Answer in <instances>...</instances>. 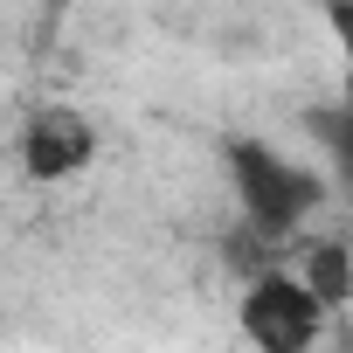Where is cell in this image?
<instances>
[{"label":"cell","instance_id":"cell-5","mask_svg":"<svg viewBox=\"0 0 353 353\" xmlns=\"http://www.w3.org/2000/svg\"><path fill=\"white\" fill-rule=\"evenodd\" d=\"M312 139L325 145L339 188H353V97H339L332 111H312Z\"/></svg>","mask_w":353,"mask_h":353},{"label":"cell","instance_id":"cell-7","mask_svg":"<svg viewBox=\"0 0 353 353\" xmlns=\"http://www.w3.org/2000/svg\"><path fill=\"white\" fill-rule=\"evenodd\" d=\"M49 8H63V0H49Z\"/></svg>","mask_w":353,"mask_h":353},{"label":"cell","instance_id":"cell-3","mask_svg":"<svg viewBox=\"0 0 353 353\" xmlns=\"http://www.w3.org/2000/svg\"><path fill=\"white\" fill-rule=\"evenodd\" d=\"M90 152H97V125L83 111H70V104H42L21 125V173L35 188H56V181H70V173H83Z\"/></svg>","mask_w":353,"mask_h":353},{"label":"cell","instance_id":"cell-6","mask_svg":"<svg viewBox=\"0 0 353 353\" xmlns=\"http://www.w3.org/2000/svg\"><path fill=\"white\" fill-rule=\"evenodd\" d=\"M325 28H332V42H339V70H346V83H339V97H353V0H325Z\"/></svg>","mask_w":353,"mask_h":353},{"label":"cell","instance_id":"cell-2","mask_svg":"<svg viewBox=\"0 0 353 353\" xmlns=\"http://www.w3.org/2000/svg\"><path fill=\"white\" fill-rule=\"evenodd\" d=\"M325 305L312 298V284L298 270H277L263 263L250 284H243V332L263 346V353H305L319 332H325Z\"/></svg>","mask_w":353,"mask_h":353},{"label":"cell","instance_id":"cell-1","mask_svg":"<svg viewBox=\"0 0 353 353\" xmlns=\"http://www.w3.org/2000/svg\"><path fill=\"white\" fill-rule=\"evenodd\" d=\"M229 188H236V208H243V229L263 236L270 250L277 243H298L305 222L319 215L325 201V181L312 166L284 159L277 145L263 139H229Z\"/></svg>","mask_w":353,"mask_h":353},{"label":"cell","instance_id":"cell-4","mask_svg":"<svg viewBox=\"0 0 353 353\" xmlns=\"http://www.w3.org/2000/svg\"><path fill=\"white\" fill-rule=\"evenodd\" d=\"M298 277L312 284V298L325 305V312H346L353 305V250L339 243V236H298Z\"/></svg>","mask_w":353,"mask_h":353}]
</instances>
